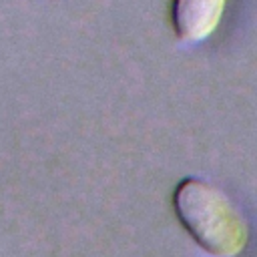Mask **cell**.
Masks as SVG:
<instances>
[{
  "instance_id": "7a4b0ae2",
  "label": "cell",
  "mask_w": 257,
  "mask_h": 257,
  "mask_svg": "<svg viewBox=\"0 0 257 257\" xmlns=\"http://www.w3.org/2000/svg\"><path fill=\"white\" fill-rule=\"evenodd\" d=\"M227 0H173V28L179 40H205L221 22Z\"/></svg>"
},
{
  "instance_id": "6da1fadb",
  "label": "cell",
  "mask_w": 257,
  "mask_h": 257,
  "mask_svg": "<svg viewBox=\"0 0 257 257\" xmlns=\"http://www.w3.org/2000/svg\"><path fill=\"white\" fill-rule=\"evenodd\" d=\"M173 209L193 241L211 257H235L249 239L245 217L215 185L185 179L173 193Z\"/></svg>"
}]
</instances>
